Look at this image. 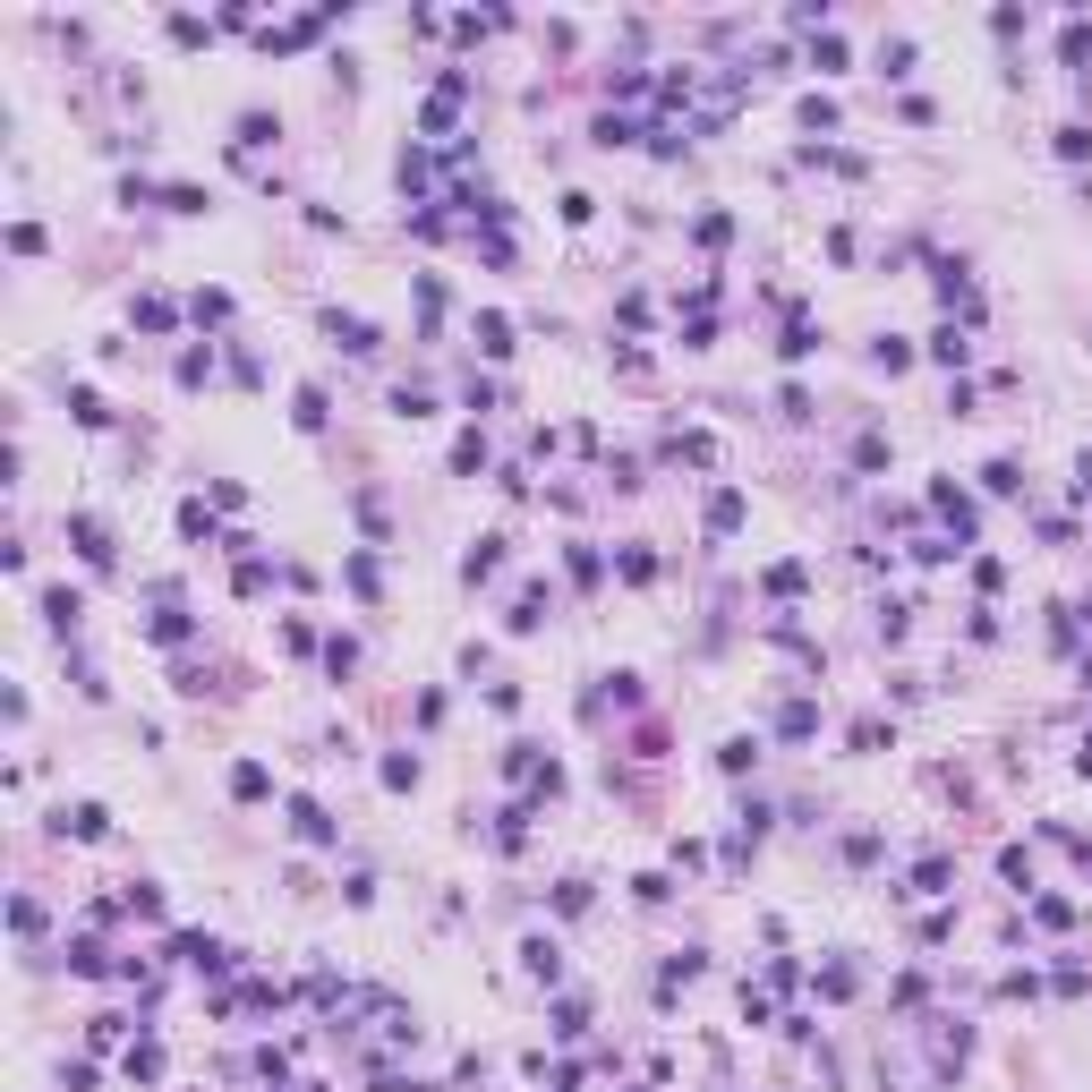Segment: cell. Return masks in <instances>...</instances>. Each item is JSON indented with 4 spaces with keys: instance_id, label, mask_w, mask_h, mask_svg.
Instances as JSON below:
<instances>
[{
    "instance_id": "cell-1",
    "label": "cell",
    "mask_w": 1092,
    "mask_h": 1092,
    "mask_svg": "<svg viewBox=\"0 0 1092 1092\" xmlns=\"http://www.w3.org/2000/svg\"><path fill=\"white\" fill-rule=\"evenodd\" d=\"M324 324H333V342H342V350H376V324H367V316H342V307H333Z\"/></svg>"
},
{
    "instance_id": "cell-2",
    "label": "cell",
    "mask_w": 1092,
    "mask_h": 1092,
    "mask_svg": "<svg viewBox=\"0 0 1092 1092\" xmlns=\"http://www.w3.org/2000/svg\"><path fill=\"white\" fill-rule=\"evenodd\" d=\"M68 530H77V555H86V563H111V538H103V521H86V513H77Z\"/></svg>"
},
{
    "instance_id": "cell-3",
    "label": "cell",
    "mask_w": 1092,
    "mask_h": 1092,
    "mask_svg": "<svg viewBox=\"0 0 1092 1092\" xmlns=\"http://www.w3.org/2000/svg\"><path fill=\"white\" fill-rule=\"evenodd\" d=\"M461 572H470V580H495V572H504V538H478V546H470V563H461Z\"/></svg>"
},
{
    "instance_id": "cell-4",
    "label": "cell",
    "mask_w": 1092,
    "mask_h": 1092,
    "mask_svg": "<svg viewBox=\"0 0 1092 1092\" xmlns=\"http://www.w3.org/2000/svg\"><path fill=\"white\" fill-rule=\"evenodd\" d=\"M61 828H68V836H86V845H94V836H103L111 819H103V802H77V811H61Z\"/></svg>"
},
{
    "instance_id": "cell-5",
    "label": "cell",
    "mask_w": 1092,
    "mask_h": 1092,
    "mask_svg": "<svg viewBox=\"0 0 1092 1092\" xmlns=\"http://www.w3.org/2000/svg\"><path fill=\"white\" fill-rule=\"evenodd\" d=\"M521 956H530V973H538V982H555V973H563V956H555V939H530V947H521Z\"/></svg>"
},
{
    "instance_id": "cell-6",
    "label": "cell",
    "mask_w": 1092,
    "mask_h": 1092,
    "mask_svg": "<svg viewBox=\"0 0 1092 1092\" xmlns=\"http://www.w3.org/2000/svg\"><path fill=\"white\" fill-rule=\"evenodd\" d=\"M291 828H300V836H307V845H316V836H333V819H324V811H316V802H291Z\"/></svg>"
},
{
    "instance_id": "cell-7",
    "label": "cell",
    "mask_w": 1092,
    "mask_h": 1092,
    "mask_svg": "<svg viewBox=\"0 0 1092 1092\" xmlns=\"http://www.w3.org/2000/svg\"><path fill=\"white\" fill-rule=\"evenodd\" d=\"M478 350H495V359H504V350H513V324H504V316H478Z\"/></svg>"
},
{
    "instance_id": "cell-8",
    "label": "cell",
    "mask_w": 1092,
    "mask_h": 1092,
    "mask_svg": "<svg viewBox=\"0 0 1092 1092\" xmlns=\"http://www.w3.org/2000/svg\"><path fill=\"white\" fill-rule=\"evenodd\" d=\"M930 359H947V367H964V333H956V324H939V333H930Z\"/></svg>"
},
{
    "instance_id": "cell-9",
    "label": "cell",
    "mask_w": 1092,
    "mask_h": 1092,
    "mask_svg": "<svg viewBox=\"0 0 1092 1092\" xmlns=\"http://www.w3.org/2000/svg\"><path fill=\"white\" fill-rule=\"evenodd\" d=\"M68 410H77V419H86V427H103V419H111V410H103V393H86V385L68 393Z\"/></svg>"
},
{
    "instance_id": "cell-10",
    "label": "cell",
    "mask_w": 1092,
    "mask_h": 1092,
    "mask_svg": "<svg viewBox=\"0 0 1092 1092\" xmlns=\"http://www.w3.org/2000/svg\"><path fill=\"white\" fill-rule=\"evenodd\" d=\"M180 530H188V538H205V546H214V513H205V504H180Z\"/></svg>"
},
{
    "instance_id": "cell-11",
    "label": "cell",
    "mask_w": 1092,
    "mask_h": 1092,
    "mask_svg": "<svg viewBox=\"0 0 1092 1092\" xmlns=\"http://www.w3.org/2000/svg\"><path fill=\"white\" fill-rule=\"evenodd\" d=\"M717 760H726V769H734V777H743V769H751V760H760V743H751V734H734V743H726V751H717Z\"/></svg>"
},
{
    "instance_id": "cell-12",
    "label": "cell",
    "mask_w": 1092,
    "mask_h": 1092,
    "mask_svg": "<svg viewBox=\"0 0 1092 1092\" xmlns=\"http://www.w3.org/2000/svg\"><path fill=\"white\" fill-rule=\"evenodd\" d=\"M1075 487H1084V495H1092V452H1084V461H1075Z\"/></svg>"
}]
</instances>
